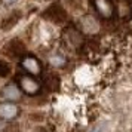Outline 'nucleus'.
Here are the masks:
<instances>
[{
  "label": "nucleus",
  "mask_w": 132,
  "mask_h": 132,
  "mask_svg": "<svg viewBox=\"0 0 132 132\" xmlns=\"http://www.w3.org/2000/svg\"><path fill=\"white\" fill-rule=\"evenodd\" d=\"M21 67L30 76H39L42 73V62L36 56H31V55H27L21 60Z\"/></svg>",
  "instance_id": "7ed1b4c3"
},
{
  "label": "nucleus",
  "mask_w": 132,
  "mask_h": 132,
  "mask_svg": "<svg viewBox=\"0 0 132 132\" xmlns=\"http://www.w3.org/2000/svg\"><path fill=\"white\" fill-rule=\"evenodd\" d=\"M92 3H94V6H95L96 12L100 13L102 18H105V19L113 18L114 5H113L111 0H94Z\"/></svg>",
  "instance_id": "0eeeda50"
},
{
  "label": "nucleus",
  "mask_w": 132,
  "mask_h": 132,
  "mask_svg": "<svg viewBox=\"0 0 132 132\" xmlns=\"http://www.w3.org/2000/svg\"><path fill=\"white\" fill-rule=\"evenodd\" d=\"M6 123H7V122H5V120L0 119V132L3 131V129H6Z\"/></svg>",
  "instance_id": "2eb2a0df"
},
{
  "label": "nucleus",
  "mask_w": 132,
  "mask_h": 132,
  "mask_svg": "<svg viewBox=\"0 0 132 132\" xmlns=\"http://www.w3.org/2000/svg\"><path fill=\"white\" fill-rule=\"evenodd\" d=\"M129 2H132V0H129Z\"/></svg>",
  "instance_id": "f3484780"
},
{
  "label": "nucleus",
  "mask_w": 132,
  "mask_h": 132,
  "mask_svg": "<svg viewBox=\"0 0 132 132\" xmlns=\"http://www.w3.org/2000/svg\"><path fill=\"white\" fill-rule=\"evenodd\" d=\"M21 16H22V13L19 12V11H13V12H11V15H7L6 18L2 21V24H0L2 30L3 31H9L11 28H13L15 25L18 24V21L21 19Z\"/></svg>",
  "instance_id": "9d476101"
},
{
  "label": "nucleus",
  "mask_w": 132,
  "mask_h": 132,
  "mask_svg": "<svg viewBox=\"0 0 132 132\" xmlns=\"http://www.w3.org/2000/svg\"><path fill=\"white\" fill-rule=\"evenodd\" d=\"M80 28L83 33H88V34H94L100 30V22L96 21L95 16L92 15H85L83 18L80 19Z\"/></svg>",
  "instance_id": "6e6552de"
},
{
  "label": "nucleus",
  "mask_w": 132,
  "mask_h": 132,
  "mask_svg": "<svg viewBox=\"0 0 132 132\" xmlns=\"http://www.w3.org/2000/svg\"><path fill=\"white\" fill-rule=\"evenodd\" d=\"M25 52V45L19 39H13L6 45V54L13 56V58H18Z\"/></svg>",
  "instance_id": "1a4fd4ad"
},
{
  "label": "nucleus",
  "mask_w": 132,
  "mask_h": 132,
  "mask_svg": "<svg viewBox=\"0 0 132 132\" xmlns=\"http://www.w3.org/2000/svg\"><path fill=\"white\" fill-rule=\"evenodd\" d=\"M16 0H2V3L5 5V6H11V5H13Z\"/></svg>",
  "instance_id": "4468645a"
},
{
  "label": "nucleus",
  "mask_w": 132,
  "mask_h": 132,
  "mask_svg": "<svg viewBox=\"0 0 132 132\" xmlns=\"http://www.w3.org/2000/svg\"><path fill=\"white\" fill-rule=\"evenodd\" d=\"M18 86L21 88L22 94L25 95L34 96L37 95L40 90H42V83L37 82L34 76H30V74H22L18 77Z\"/></svg>",
  "instance_id": "f03ea898"
},
{
  "label": "nucleus",
  "mask_w": 132,
  "mask_h": 132,
  "mask_svg": "<svg viewBox=\"0 0 132 132\" xmlns=\"http://www.w3.org/2000/svg\"><path fill=\"white\" fill-rule=\"evenodd\" d=\"M42 16L45 19H48L54 24H62L67 21V11L62 7L60 2H54L51 6H48V9L42 13Z\"/></svg>",
  "instance_id": "f257e3e1"
},
{
  "label": "nucleus",
  "mask_w": 132,
  "mask_h": 132,
  "mask_svg": "<svg viewBox=\"0 0 132 132\" xmlns=\"http://www.w3.org/2000/svg\"><path fill=\"white\" fill-rule=\"evenodd\" d=\"M92 132H105V131H104L102 126H98V128H95V129H92Z\"/></svg>",
  "instance_id": "dca6fc26"
},
{
  "label": "nucleus",
  "mask_w": 132,
  "mask_h": 132,
  "mask_svg": "<svg viewBox=\"0 0 132 132\" xmlns=\"http://www.w3.org/2000/svg\"><path fill=\"white\" fill-rule=\"evenodd\" d=\"M19 116V107L15 102H2L0 104V119L5 122H12Z\"/></svg>",
  "instance_id": "39448f33"
},
{
  "label": "nucleus",
  "mask_w": 132,
  "mask_h": 132,
  "mask_svg": "<svg viewBox=\"0 0 132 132\" xmlns=\"http://www.w3.org/2000/svg\"><path fill=\"white\" fill-rule=\"evenodd\" d=\"M60 85H61V79L58 74H54V73H51L48 74L46 77H45V86H46V89L49 92H56V90H60Z\"/></svg>",
  "instance_id": "9b49d317"
},
{
  "label": "nucleus",
  "mask_w": 132,
  "mask_h": 132,
  "mask_svg": "<svg viewBox=\"0 0 132 132\" xmlns=\"http://www.w3.org/2000/svg\"><path fill=\"white\" fill-rule=\"evenodd\" d=\"M11 74V65L5 60H0V77H7Z\"/></svg>",
  "instance_id": "ddd939ff"
},
{
  "label": "nucleus",
  "mask_w": 132,
  "mask_h": 132,
  "mask_svg": "<svg viewBox=\"0 0 132 132\" xmlns=\"http://www.w3.org/2000/svg\"><path fill=\"white\" fill-rule=\"evenodd\" d=\"M0 96L3 98V100H6L7 102H16L21 100V96H22V90L19 88L18 85L15 83H9L6 86H3L2 90H0Z\"/></svg>",
  "instance_id": "20e7f679"
},
{
  "label": "nucleus",
  "mask_w": 132,
  "mask_h": 132,
  "mask_svg": "<svg viewBox=\"0 0 132 132\" xmlns=\"http://www.w3.org/2000/svg\"><path fill=\"white\" fill-rule=\"evenodd\" d=\"M49 62H51L54 67H56V68H61V67H64L67 64V60L62 56V55L55 54V55H52V56L49 58Z\"/></svg>",
  "instance_id": "f8f14e48"
},
{
  "label": "nucleus",
  "mask_w": 132,
  "mask_h": 132,
  "mask_svg": "<svg viewBox=\"0 0 132 132\" xmlns=\"http://www.w3.org/2000/svg\"><path fill=\"white\" fill-rule=\"evenodd\" d=\"M64 42L68 45V46H71V48H79V46H82V43H83V37H82V31L76 30L74 27H68L64 30Z\"/></svg>",
  "instance_id": "423d86ee"
}]
</instances>
